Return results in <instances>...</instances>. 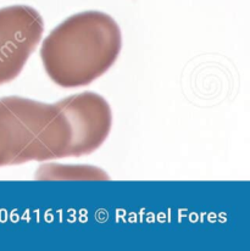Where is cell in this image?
<instances>
[{
    "mask_svg": "<svg viewBox=\"0 0 250 251\" xmlns=\"http://www.w3.org/2000/svg\"><path fill=\"white\" fill-rule=\"evenodd\" d=\"M122 49L117 22L101 11L72 15L42 42L41 59L49 78L62 88L91 84L106 74Z\"/></svg>",
    "mask_w": 250,
    "mask_h": 251,
    "instance_id": "1",
    "label": "cell"
},
{
    "mask_svg": "<svg viewBox=\"0 0 250 251\" xmlns=\"http://www.w3.org/2000/svg\"><path fill=\"white\" fill-rule=\"evenodd\" d=\"M56 105L71 127L69 157L86 156L104 144L112 127V111L101 95L79 93L60 100Z\"/></svg>",
    "mask_w": 250,
    "mask_h": 251,
    "instance_id": "4",
    "label": "cell"
},
{
    "mask_svg": "<svg viewBox=\"0 0 250 251\" xmlns=\"http://www.w3.org/2000/svg\"><path fill=\"white\" fill-rule=\"evenodd\" d=\"M36 179L39 180H106L109 176L94 166H71V165L46 164L42 165L36 173Z\"/></svg>",
    "mask_w": 250,
    "mask_h": 251,
    "instance_id": "5",
    "label": "cell"
},
{
    "mask_svg": "<svg viewBox=\"0 0 250 251\" xmlns=\"http://www.w3.org/2000/svg\"><path fill=\"white\" fill-rule=\"evenodd\" d=\"M43 33V17L34 7L12 5L0 9V85L21 74Z\"/></svg>",
    "mask_w": 250,
    "mask_h": 251,
    "instance_id": "3",
    "label": "cell"
},
{
    "mask_svg": "<svg viewBox=\"0 0 250 251\" xmlns=\"http://www.w3.org/2000/svg\"><path fill=\"white\" fill-rule=\"evenodd\" d=\"M72 132L56 104L0 98V167L69 157Z\"/></svg>",
    "mask_w": 250,
    "mask_h": 251,
    "instance_id": "2",
    "label": "cell"
}]
</instances>
